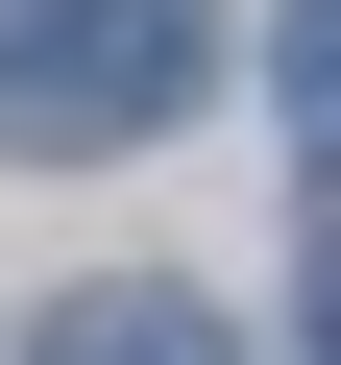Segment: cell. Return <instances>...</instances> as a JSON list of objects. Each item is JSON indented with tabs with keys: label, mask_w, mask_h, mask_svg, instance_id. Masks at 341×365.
<instances>
[{
	"label": "cell",
	"mask_w": 341,
	"mask_h": 365,
	"mask_svg": "<svg viewBox=\"0 0 341 365\" xmlns=\"http://www.w3.org/2000/svg\"><path fill=\"white\" fill-rule=\"evenodd\" d=\"M268 122L341 170V0H292V25H268Z\"/></svg>",
	"instance_id": "3957f363"
},
{
	"label": "cell",
	"mask_w": 341,
	"mask_h": 365,
	"mask_svg": "<svg viewBox=\"0 0 341 365\" xmlns=\"http://www.w3.org/2000/svg\"><path fill=\"white\" fill-rule=\"evenodd\" d=\"M220 73V0H0V146H146Z\"/></svg>",
	"instance_id": "6da1fadb"
},
{
	"label": "cell",
	"mask_w": 341,
	"mask_h": 365,
	"mask_svg": "<svg viewBox=\"0 0 341 365\" xmlns=\"http://www.w3.org/2000/svg\"><path fill=\"white\" fill-rule=\"evenodd\" d=\"M25 365H244V341H220V292L122 268V292H49V341H25Z\"/></svg>",
	"instance_id": "7a4b0ae2"
},
{
	"label": "cell",
	"mask_w": 341,
	"mask_h": 365,
	"mask_svg": "<svg viewBox=\"0 0 341 365\" xmlns=\"http://www.w3.org/2000/svg\"><path fill=\"white\" fill-rule=\"evenodd\" d=\"M292 317H317V365H341V244H317V268H292Z\"/></svg>",
	"instance_id": "277c9868"
}]
</instances>
